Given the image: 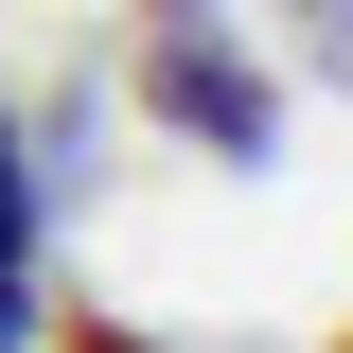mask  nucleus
I'll list each match as a JSON object with an SVG mask.
<instances>
[{
    "label": "nucleus",
    "instance_id": "obj_1",
    "mask_svg": "<svg viewBox=\"0 0 353 353\" xmlns=\"http://www.w3.org/2000/svg\"><path fill=\"white\" fill-rule=\"evenodd\" d=\"M141 88H159V124H176V141H212L230 176H265V141H283V106H265V71H248V53L212 36V18H176Z\"/></svg>",
    "mask_w": 353,
    "mask_h": 353
},
{
    "label": "nucleus",
    "instance_id": "obj_2",
    "mask_svg": "<svg viewBox=\"0 0 353 353\" xmlns=\"http://www.w3.org/2000/svg\"><path fill=\"white\" fill-rule=\"evenodd\" d=\"M36 248V159H18V124H0V265Z\"/></svg>",
    "mask_w": 353,
    "mask_h": 353
},
{
    "label": "nucleus",
    "instance_id": "obj_3",
    "mask_svg": "<svg viewBox=\"0 0 353 353\" xmlns=\"http://www.w3.org/2000/svg\"><path fill=\"white\" fill-rule=\"evenodd\" d=\"M301 36H318V71L353 88V0H301Z\"/></svg>",
    "mask_w": 353,
    "mask_h": 353
},
{
    "label": "nucleus",
    "instance_id": "obj_4",
    "mask_svg": "<svg viewBox=\"0 0 353 353\" xmlns=\"http://www.w3.org/2000/svg\"><path fill=\"white\" fill-rule=\"evenodd\" d=\"M0 353H36V283H18V265H0Z\"/></svg>",
    "mask_w": 353,
    "mask_h": 353
}]
</instances>
